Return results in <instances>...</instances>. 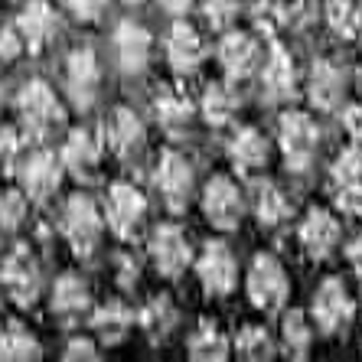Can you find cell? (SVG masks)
Listing matches in <instances>:
<instances>
[{
  "label": "cell",
  "instance_id": "ffe728a7",
  "mask_svg": "<svg viewBox=\"0 0 362 362\" xmlns=\"http://www.w3.org/2000/svg\"><path fill=\"white\" fill-rule=\"evenodd\" d=\"M59 186V163L52 153H36L23 163V189L33 199H46Z\"/></svg>",
  "mask_w": 362,
  "mask_h": 362
},
{
  "label": "cell",
  "instance_id": "f35d334b",
  "mask_svg": "<svg viewBox=\"0 0 362 362\" xmlns=\"http://www.w3.org/2000/svg\"><path fill=\"white\" fill-rule=\"evenodd\" d=\"M17 56H20V36L13 30H4L0 33V59L10 62V59H17Z\"/></svg>",
  "mask_w": 362,
  "mask_h": 362
},
{
  "label": "cell",
  "instance_id": "484cf974",
  "mask_svg": "<svg viewBox=\"0 0 362 362\" xmlns=\"http://www.w3.org/2000/svg\"><path fill=\"white\" fill-rule=\"evenodd\" d=\"M235 108H238V95L222 82H212L206 88V95H202V115H206L209 124H226L235 115Z\"/></svg>",
  "mask_w": 362,
  "mask_h": 362
},
{
  "label": "cell",
  "instance_id": "6da1fadb",
  "mask_svg": "<svg viewBox=\"0 0 362 362\" xmlns=\"http://www.w3.org/2000/svg\"><path fill=\"white\" fill-rule=\"evenodd\" d=\"M287 291H291V284H287V274L278 258L274 255H258L252 262V271H248V294H252L255 307L278 310L287 300Z\"/></svg>",
  "mask_w": 362,
  "mask_h": 362
},
{
  "label": "cell",
  "instance_id": "8fae6325",
  "mask_svg": "<svg viewBox=\"0 0 362 362\" xmlns=\"http://www.w3.org/2000/svg\"><path fill=\"white\" fill-rule=\"evenodd\" d=\"M4 284H7L10 297L17 303H33L36 294H40V271H36L33 258H30V252L26 248H17V252L10 255L7 262H4Z\"/></svg>",
  "mask_w": 362,
  "mask_h": 362
},
{
  "label": "cell",
  "instance_id": "f1b7e54d",
  "mask_svg": "<svg viewBox=\"0 0 362 362\" xmlns=\"http://www.w3.org/2000/svg\"><path fill=\"white\" fill-rule=\"evenodd\" d=\"M0 359H40V343L20 323H10L0 337Z\"/></svg>",
  "mask_w": 362,
  "mask_h": 362
},
{
  "label": "cell",
  "instance_id": "7bdbcfd3",
  "mask_svg": "<svg viewBox=\"0 0 362 362\" xmlns=\"http://www.w3.org/2000/svg\"><path fill=\"white\" fill-rule=\"evenodd\" d=\"M160 4L167 13H173V17H180V13H186V10L193 7V0H160Z\"/></svg>",
  "mask_w": 362,
  "mask_h": 362
},
{
  "label": "cell",
  "instance_id": "e0dca14e",
  "mask_svg": "<svg viewBox=\"0 0 362 362\" xmlns=\"http://www.w3.org/2000/svg\"><path fill=\"white\" fill-rule=\"evenodd\" d=\"M219 59L232 78H245L252 76L255 62H258V42L248 33H228L219 46Z\"/></svg>",
  "mask_w": 362,
  "mask_h": 362
},
{
  "label": "cell",
  "instance_id": "cb8c5ba5",
  "mask_svg": "<svg viewBox=\"0 0 362 362\" xmlns=\"http://www.w3.org/2000/svg\"><path fill=\"white\" fill-rule=\"evenodd\" d=\"M62 163H66L76 177H95V167H98V144L85 131H72L62 147Z\"/></svg>",
  "mask_w": 362,
  "mask_h": 362
},
{
  "label": "cell",
  "instance_id": "ab89813d",
  "mask_svg": "<svg viewBox=\"0 0 362 362\" xmlns=\"http://www.w3.org/2000/svg\"><path fill=\"white\" fill-rule=\"evenodd\" d=\"M66 359H98V353H95V346L88 339H72L66 349Z\"/></svg>",
  "mask_w": 362,
  "mask_h": 362
},
{
  "label": "cell",
  "instance_id": "7c38bea8",
  "mask_svg": "<svg viewBox=\"0 0 362 362\" xmlns=\"http://www.w3.org/2000/svg\"><path fill=\"white\" fill-rule=\"evenodd\" d=\"M66 85H69V95H72V101H76L78 108H88L95 101V92H98V62H95L92 49H76L69 56Z\"/></svg>",
  "mask_w": 362,
  "mask_h": 362
},
{
  "label": "cell",
  "instance_id": "5bb4252c",
  "mask_svg": "<svg viewBox=\"0 0 362 362\" xmlns=\"http://www.w3.org/2000/svg\"><path fill=\"white\" fill-rule=\"evenodd\" d=\"M300 242L310 258H327L339 242V222L323 209H313L300 226Z\"/></svg>",
  "mask_w": 362,
  "mask_h": 362
},
{
  "label": "cell",
  "instance_id": "d6a6232c",
  "mask_svg": "<svg viewBox=\"0 0 362 362\" xmlns=\"http://www.w3.org/2000/svg\"><path fill=\"white\" fill-rule=\"evenodd\" d=\"M327 20L339 36H353L362 23V17H359V10H356L353 0H329L327 4Z\"/></svg>",
  "mask_w": 362,
  "mask_h": 362
},
{
  "label": "cell",
  "instance_id": "d6986e66",
  "mask_svg": "<svg viewBox=\"0 0 362 362\" xmlns=\"http://www.w3.org/2000/svg\"><path fill=\"white\" fill-rule=\"evenodd\" d=\"M228 157L242 173H255L258 167L268 163V144L255 127H242L228 144Z\"/></svg>",
  "mask_w": 362,
  "mask_h": 362
},
{
  "label": "cell",
  "instance_id": "d4e9b609",
  "mask_svg": "<svg viewBox=\"0 0 362 362\" xmlns=\"http://www.w3.org/2000/svg\"><path fill=\"white\" fill-rule=\"evenodd\" d=\"M189 356L199 362L206 359H226L228 356V343L226 337H222V329L216 327L212 320H202L199 329L193 333V339H189Z\"/></svg>",
  "mask_w": 362,
  "mask_h": 362
},
{
  "label": "cell",
  "instance_id": "4dcf8cb0",
  "mask_svg": "<svg viewBox=\"0 0 362 362\" xmlns=\"http://www.w3.org/2000/svg\"><path fill=\"white\" fill-rule=\"evenodd\" d=\"M255 209H258L262 226H278L287 212H291V206H287V199L281 196L278 186L268 183V186H262V189H258V202H255Z\"/></svg>",
  "mask_w": 362,
  "mask_h": 362
},
{
  "label": "cell",
  "instance_id": "ba28073f",
  "mask_svg": "<svg viewBox=\"0 0 362 362\" xmlns=\"http://www.w3.org/2000/svg\"><path fill=\"white\" fill-rule=\"evenodd\" d=\"M157 186H160V193L170 209H183L186 199H189V189H193V170H189V163L180 153L167 151L160 157V163H157Z\"/></svg>",
  "mask_w": 362,
  "mask_h": 362
},
{
  "label": "cell",
  "instance_id": "3957f363",
  "mask_svg": "<svg viewBox=\"0 0 362 362\" xmlns=\"http://www.w3.org/2000/svg\"><path fill=\"white\" fill-rule=\"evenodd\" d=\"M62 228H66V238L72 242V248L78 255H92V248L98 245V235H101V219L95 202L88 196H72L66 206Z\"/></svg>",
  "mask_w": 362,
  "mask_h": 362
},
{
  "label": "cell",
  "instance_id": "44dd1931",
  "mask_svg": "<svg viewBox=\"0 0 362 362\" xmlns=\"http://www.w3.org/2000/svg\"><path fill=\"white\" fill-rule=\"evenodd\" d=\"M167 56L173 62L177 72H193L202 59V40L196 36L193 26L177 23L170 30V40H167Z\"/></svg>",
  "mask_w": 362,
  "mask_h": 362
},
{
  "label": "cell",
  "instance_id": "d590c367",
  "mask_svg": "<svg viewBox=\"0 0 362 362\" xmlns=\"http://www.w3.org/2000/svg\"><path fill=\"white\" fill-rule=\"evenodd\" d=\"M170 320H173V310H170V303L163 300V297H160V300H153L151 307L141 313V323H144V327H147V329H157V327H160V333L170 327Z\"/></svg>",
  "mask_w": 362,
  "mask_h": 362
},
{
  "label": "cell",
  "instance_id": "f546056e",
  "mask_svg": "<svg viewBox=\"0 0 362 362\" xmlns=\"http://www.w3.org/2000/svg\"><path fill=\"white\" fill-rule=\"evenodd\" d=\"M95 329H101V337L108 339V343H115V339L124 337V329L134 323V317L121 307V303H108V307H101L98 313H95Z\"/></svg>",
  "mask_w": 362,
  "mask_h": 362
},
{
  "label": "cell",
  "instance_id": "4fadbf2b",
  "mask_svg": "<svg viewBox=\"0 0 362 362\" xmlns=\"http://www.w3.org/2000/svg\"><path fill=\"white\" fill-rule=\"evenodd\" d=\"M151 252H153V262H157L160 274H167V278H177L180 271L186 268V262H189V245H186L183 232L177 226L157 228L151 242Z\"/></svg>",
  "mask_w": 362,
  "mask_h": 362
},
{
  "label": "cell",
  "instance_id": "836d02e7",
  "mask_svg": "<svg viewBox=\"0 0 362 362\" xmlns=\"http://www.w3.org/2000/svg\"><path fill=\"white\" fill-rule=\"evenodd\" d=\"M238 356L242 359H271L274 346H271V337L264 333L262 327H245L238 333Z\"/></svg>",
  "mask_w": 362,
  "mask_h": 362
},
{
  "label": "cell",
  "instance_id": "60d3db41",
  "mask_svg": "<svg viewBox=\"0 0 362 362\" xmlns=\"http://www.w3.org/2000/svg\"><path fill=\"white\" fill-rule=\"evenodd\" d=\"M17 134H13V131H10V127H4V131H0V160L4 163H10L13 160V153H17Z\"/></svg>",
  "mask_w": 362,
  "mask_h": 362
},
{
  "label": "cell",
  "instance_id": "8992f818",
  "mask_svg": "<svg viewBox=\"0 0 362 362\" xmlns=\"http://www.w3.org/2000/svg\"><path fill=\"white\" fill-rule=\"evenodd\" d=\"M202 209L216 228H235L242 219V196H238L235 183L226 177L209 180L206 193H202Z\"/></svg>",
  "mask_w": 362,
  "mask_h": 362
},
{
  "label": "cell",
  "instance_id": "1f68e13d",
  "mask_svg": "<svg viewBox=\"0 0 362 362\" xmlns=\"http://www.w3.org/2000/svg\"><path fill=\"white\" fill-rule=\"evenodd\" d=\"M284 349L294 359H307V349H310V327L303 323V317L297 310L287 313L284 320Z\"/></svg>",
  "mask_w": 362,
  "mask_h": 362
},
{
  "label": "cell",
  "instance_id": "b9f144b4",
  "mask_svg": "<svg viewBox=\"0 0 362 362\" xmlns=\"http://www.w3.org/2000/svg\"><path fill=\"white\" fill-rule=\"evenodd\" d=\"M343 124L349 127V134H353V137H362V108H356V105H353V108L343 115Z\"/></svg>",
  "mask_w": 362,
  "mask_h": 362
},
{
  "label": "cell",
  "instance_id": "30bf717a",
  "mask_svg": "<svg viewBox=\"0 0 362 362\" xmlns=\"http://www.w3.org/2000/svg\"><path fill=\"white\" fill-rule=\"evenodd\" d=\"M199 281L209 294H228L235 284V258L222 242H209L199 258Z\"/></svg>",
  "mask_w": 362,
  "mask_h": 362
},
{
  "label": "cell",
  "instance_id": "ee69618b",
  "mask_svg": "<svg viewBox=\"0 0 362 362\" xmlns=\"http://www.w3.org/2000/svg\"><path fill=\"white\" fill-rule=\"evenodd\" d=\"M349 258H353V262H356V264H359V268H362V235L356 238L353 245H349ZM359 274H362V271H359Z\"/></svg>",
  "mask_w": 362,
  "mask_h": 362
},
{
  "label": "cell",
  "instance_id": "52a82bcc",
  "mask_svg": "<svg viewBox=\"0 0 362 362\" xmlns=\"http://www.w3.org/2000/svg\"><path fill=\"white\" fill-rule=\"evenodd\" d=\"M144 209H147V202H144V196L137 193L134 186L118 183L108 196V226L115 228L121 238H131L137 228H141Z\"/></svg>",
  "mask_w": 362,
  "mask_h": 362
},
{
  "label": "cell",
  "instance_id": "4316f807",
  "mask_svg": "<svg viewBox=\"0 0 362 362\" xmlns=\"http://www.w3.org/2000/svg\"><path fill=\"white\" fill-rule=\"evenodd\" d=\"M88 303V287L82 284V278L76 274H66V278L56 281V291H52V310L62 313V317H76Z\"/></svg>",
  "mask_w": 362,
  "mask_h": 362
},
{
  "label": "cell",
  "instance_id": "ac0fdd59",
  "mask_svg": "<svg viewBox=\"0 0 362 362\" xmlns=\"http://www.w3.org/2000/svg\"><path fill=\"white\" fill-rule=\"evenodd\" d=\"M346 88V76L339 72L333 62L327 59H317L310 69V101L317 108H337L339 105V95Z\"/></svg>",
  "mask_w": 362,
  "mask_h": 362
},
{
  "label": "cell",
  "instance_id": "9a60e30c",
  "mask_svg": "<svg viewBox=\"0 0 362 362\" xmlns=\"http://www.w3.org/2000/svg\"><path fill=\"white\" fill-rule=\"evenodd\" d=\"M115 52H118V62L124 72H141L147 66V56H151L147 30L137 23H121L115 33Z\"/></svg>",
  "mask_w": 362,
  "mask_h": 362
},
{
  "label": "cell",
  "instance_id": "74e56055",
  "mask_svg": "<svg viewBox=\"0 0 362 362\" xmlns=\"http://www.w3.org/2000/svg\"><path fill=\"white\" fill-rule=\"evenodd\" d=\"M105 4H108V0H69V7H72V13H76L78 20H98Z\"/></svg>",
  "mask_w": 362,
  "mask_h": 362
},
{
  "label": "cell",
  "instance_id": "83f0119b",
  "mask_svg": "<svg viewBox=\"0 0 362 362\" xmlns=\"http://www.w3.org/2000/svg\"><path fill=\"white\" fill-rule=\"evenodd\" d=\"M153 111H157V118L163 121L167 127H180L189 121V98H186L180 88H173V85H163L160 95L153 98Z\"/></svg>",
  "mask_w": 362,
  "mask_h": 362
},
{
  "label": "cell",
  "instance_id": "603a6c76",
  "mask_svg": "<svg viewBox=\"0 0 362 362\" xmlns=\"http://www.w3.org/2000/svg\"><path fill=\"white\" fill-rule=\"evenodd\" d=\"M105 131H108L111 151L121 153V157L134 153L137 147H141V141H144L141 121H137L134 111H127V108H118V111H115V115H111V121L105 124Z\"/></svg>",
  "mask_w": 362,
  "mask_h": 362
},
{
  "label": "cell",
  "instance_id": "2e32d148",
  "mask_svg": "<svg viewBox=\"0 0 362 362\" xmlns=\"http://www.w3.org/2000/svg\"><path fill=\"white\" fill-rule=\"evenodd\" d=\"M56 26H59V20H56V13H52L49 4H42V0L26 4L23 13H20V36H23L26 46H30L33 52L42 49V46L52 40Z\"/></svg>",
  "mask_w": 362,
  "mask_h": 362
},
{
  "label": "cell",
  "instance_id": "9c48e42d",
  "mask_svg": "<svg viewBox=\"0 0 362 362\" xmlns=\"http://www.w3.org/2000/svg\"><path fill=\"white\" fill-rule=\"evenodd\" d=\"M313 317H317L323 333H333V329L346 327V320L353 317V300H349L346 287L337 278L320 284V291L313 297Z\"/></svg>",
  "mask_w": 362,
  "mask_h": 362
},
{
  "label": "cell",
  "instance_id": "8d00e7d4",
  "mask_svg": "<svg viewBox=\"0 0 362 362\" xmlns=\"http://www.w3.org/2000/svg\"><path fill=\"white\" fill-rule=\"evenodd\" d=\"M235 0H209L206 4V17H209V23L216 26V30H222V26H228L232 20H235Z\"/></svg>",
  "mask_w": 362,
  "mask_h": 362
},
{
  "label": "cell",
  "instance_id": "e575fe53",
  "mask_svg": "<svg viewBox=\"0 0 362 362\" xmlns=\"http://www.w3.org/2000/svg\"><path fill=\"white\" fill-rule=\"evenodd\" d=\"M23 209H26V199L20 193H4L0 196V222H4V228L20 226Z\"/></svg>",
  "mask_w": 362,
  "mask_h": 362
},
{
  "label": "cell",
  "instance_id": "7402d4cb",
  "mask_svg": "<svg viewBox=\"0 0 362 362\" xmlns=\"http://www.w3.org/2000/svg\"><path fill=\"white\" fill-rule=\"evenodd\" d=\"M264 95L274 101L294 95V62L284 46H271V56L264 62Z\"/></svg>",
  "mask_w": 362,
  "mask_h": 362
},
{
  "label": "cell",
  "instance_id": "f6af8a7d",
  "mask_svg": "<svg viewBox=\"0 0 362 362\" xmlns=\"http://www.w3.org/2000/svg\"><path fill=\"white\" fill-rule=\"evenodd\" d=\"M124 4H141V0H124Z\"/></svg>",
  "mask_w": 362,
  "mask_h": 362
},
{
  "label": "cell",
  "instance_id": "5b68a950",
  "mask_svg": "<svg viewBox=\"0 0 362 362\" xmlns=\"http://www.w3.org/2000/svg\"><path fill=\"white\" fill-rule=\"evenodd\" d=\"M333 183H337V206L349 216H362V151L349 147L333 163Z\"/></svg>",
  "mask_w": 362,
  "mask_h": 362
},
{
  "label": "cell",
  "instance_id": "7a4b0ae2",
  "mask_svg": "<svg viewBox=\"0 0 362 362\" xmlns=\"http://www.w3.org/2000/svg\"><path fill=\"white\" fill-rule=\"evenodd\" d=\"M317 137H320L317 124L300 111H287L281 118V151H284L291 170H297V173L307 170L313 151H317Z\"/></svg>",
  "mask_w": 362,
  "mask_h": 362
},
{
  "label": "cell",
  "instance_id": "277c9868",
  "mask_svg": "<svg viewBox=\"0 0 362 362\" xmlns=\"http://www.w3.org/2000/svg\"><path fill=\"white\" fill-rule=\"evenodd\" d=\"M20 115H23V124L33 134H46L49 127H56L62 121L59 101H56V95L49 92L46 82H30L20 92Z\"/></svg>",
  "mask_w": 362,
  "mask_h": 362
}]
</instances>
